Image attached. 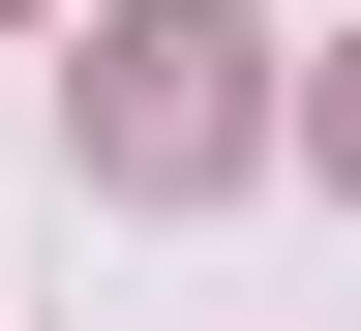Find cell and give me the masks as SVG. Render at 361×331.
Returning a JSON list of instances; mask_svg holds the SVG:
<instances>
[{
    "label": "cell",
    "mask_w": 361,
    "mask_h": 331,
    "mask_svg": "<svg viewBox=\"0 0 361 331\" xmlns=\"http://www.w3.org/2000/svg\"><path fill=\"white\" fill-rule=\"evenodd\" d=\"M331 181H361V90H331Z\"/></svg>",
    "instance_id": "2"
},
{
    "label": "cell",
    "mask_w": 361,
    "mask_h": 331,
    "mask_svg": "<svg viewBox=\"0 0 361 331\" xmlns=\"http://www.w3.org/2000/svg\"><path fill=\"white\" fill-rule=\"evenodd\" d=\"M90 151L121 181H241V30H211V0H121V30H90Z\"/></svg>",
    "instance_id": "1"
}]
</instances>
